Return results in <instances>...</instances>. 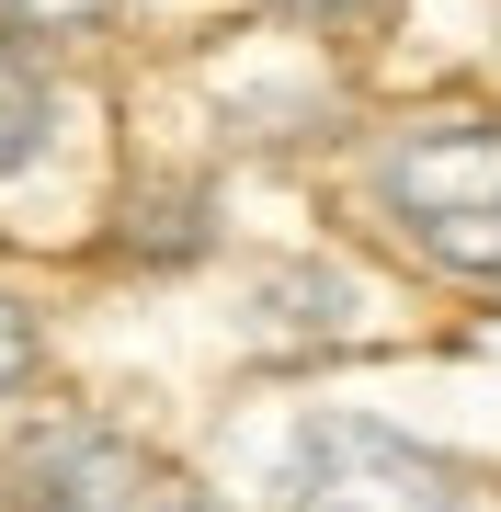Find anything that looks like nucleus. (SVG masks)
Returning a JSON list of instances; mask_svg holds the SVG:
<instances>
[{
    "instance_id": "2",
    "label": "nucleus",
    "mask_w": 501,
    "mask_h": 512,
    "mask_svg": "<svg viewBox=\"0 0 501 512\" xmlns=\"http://www.w3.org/2000/svg\"><path fill=\"white\" fill-rule=\"evenodd\" d=\"M274 512H467V490H456V467L433 444L331 410V421H308L285 444V501Z\"/></svg>"
},
{
    "instance_id": "6",
    "label": "nucleus",
    "mask_w": 501,
    "mask_h": 512,
    "mask_svg": "<svg viewBox=\"0 0 501 512\" xmlns=\"http://www.w3.org/2000/svg\"><path fill=\"white\" fill-rule=\"evenodd\" d=\"M126 512H217V501H205V490H171V478H137Z\"/></svg>"
},
{
    "instance_id": "3",
    "label": "nucleus",
    "mask_w": 501,
    "mask_h": 512,
    "mask_svg": "<svg viewBox=\"0 0 501 512\" xmlns=\"http://www.w3.org/2000/svg\"><path fill=\"white\" fill-rule=\"evenodd\" d=\"M46 137H57V92H46V69H35L23 46H0V183L46 160Z\"/></svg>"
},
{
    "instance_id": "1",
    "label": "nucleus",
    "mask_w": 501,
    "mask_h": 512,
    "mask_svg": "<svg viewBox=\"0 0 501 512\" xmlns=\"http://www.w3.org/2000/svg\"><path fill=\"white\" fill-rule=\"evenodd\" d=\"M376 205L399 217L410 251L445 274H501V126L456 114V126H410L376 160Z\"/></svg>"
},
{
    "instance_id": "5",
    "label": "nucleus",
    "mask_w": 501,
    "mask_h": 512,
    "mask_svg": "<svg viewBox=\"0 0 501 512\" xmlns=\"http://www.w3.org/2000/svg\"><path fill=\"white\" fill-rule=\"evenodd\" d=\"M35 353H46V342H35V319H23L12 296H0V399H12L23 376H35Z\"/></svg>"
},
{
    "instance_id": "4",
    "label": "nucleus",
    "mask_w": 501,
    "mask_h": 512,
    "mask_svg": "<svg viewBox=\"0 0 501 512\" xmlns=\"http://www.w3.org/2000/svg\"><path fill=\"white\" fill-rule=\"evenodd\" d=\"M103 12H114V0H0V23H12V35H92Z\"/></svg>"
},
{
    "instance_id": "7",
    "label": "nucleus",
    "mask_w": 501,
    "mask_h": 512,
    "mask_svg": "<svg viewBox=\"0 0 501 512\" xmlns=\"http://www.w3.org/2000/svg\"><path fill=\"white\" fill-rule=\"evenodd\" d=\"M285 12H353V0H285Z\"/></svg>"
}]
</instances>
